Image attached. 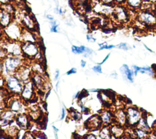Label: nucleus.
Instances as JSON below:
<instances>
[{
	"instance_id": "obj_1",
	"label": "nucleus",
	"mask_w": 156,
	"mask_h": 139,
	"mask_svg": "<svg viewBox=\"0 0 156 139\" xmlns=\"http://www.w3.org/2000/svg\"><path fill=\"white\" fill-rule=\"evenodd\" d=\"M127 119L126 125L130 127H136L143 116V112L136 106H130L126 110Z\"/></svg>"
},
{
	"instance_id": "obj_2",
	"label": "nucleus",
	"mask_w": 156,
	"mask_h": 139,
	"mask_svg": "<svg viewBox=\"0 0 156 139\" xmlns=\"http://www.w3.org/2000/svg\"><path fill=\"white\" fill-rule=\"evenodd\" d=\"M4 35L9 39L12 41H18L21 39L23 29L16 22L13 21L7 27L3 29Z\"/></svg>"
},
{
	"instance_id": "obj_3",
	"label": "nucleus",
	"mask_w": 156,
	"mask_h": 139,
	"mask_svg": "<svg viewBox=\"0 0 156 139\" xmlns=\"http://www.w3.org/2000/svg\"><path fill=\"white\" fill-rule=\"evenodd\" d=\"M138 21L147 27L156 25V15L151 10H143L137 15Z\"/></svg>"
},
{
	"instance_id": "obj_4",
	"label": "nucleus",
	"mask_w": 156,
	"mask_h": 139,
	"mask_svg": "<svg viewBox=\"0 0 156 139\" xmlns=\"http://www.w3.org/2000/svg\"><path fill=\"white\" fill-rule=\"evenodd\" d=\"M113 17L120 22H127L129 20L130 14L127 8L122 5H115L114 11L112 14Z\"/></svg>"
},
{
	"instance_id": "obj_5",
	"label": "nucleus",
	"mask_w": 156,
	"mask_h": 139,
	"mask_svg": "<svg viewBox=\"0 0 156 139\" xmlns=\"http://www.w3.org/2000/svg\"><path fill=\"white\" fill-rule=\"evenodd\" d=\"M21 44L22 52L25 57H35L40 51L37 42H22Z\"/></svg>"
},
{
	"instance_id": "obj_6",
	"label": "nucleus",
	"mask_w": 156,
	"mask_h": 139,
	"mask_svg": "<svg viewBox=\"0 0 156 139\" xmlns=\"http://www.w3.org/2000/svg\"><path fill=\"white\" fill-rule=\"evenodd\" d=\"M6 86L9 90L15 93H21L23 87L21 84L20 80L15 76H9L6 80Z\"/></svg>"
},
{
	"instance_id": "obj_7",
	"label": "nucleus",
	"mask_w": 156,
	"mask_h": 139,
	"mask_svg": "<svg viewBox=\"0 0 156 139\" xmlns=\"http://www.w3.org/2000/svg\"><path fill=\"white\" fill-rule=\"evenodd\" d=\"M21 59L18 57H9L4 62V66L7 73L14 72L19 68L21 64Z\"/></svg>"
},
{
	"instance_id": "obj_8",
	"label": "nucleus",
	"mask_w": 156,
	"mask_h": 139,
	"mask_svg": "<svg viewBox=\"0 0 156 139\" xmlns=\"http://www.w3.org/2000/svg\"><path fill=\"white\" fill-rule=\"evenodd\" d=\"M34 86L31 81H29L25 84L21 92V97L25 100H29L34 97Z\"/></svg>"
},
{
	"instance_id": "obj_9",
	"label": "nucleus",
	"mask_w": 156,
	"mask_h": 139,
	"mask_svg": "<svg viewBox=\"0 0 156 139\" xmlns=\"http://www.w3.org/2000/svg\"><path fill=\"white\" fill-rule=\"evenodd\" d=\"M13 21V15L1 8L0 22L2 29L7 27Z\"/></svg>"
},
{
	"instance_id": "obj_10",
	"label": "nucleus",
	"mask_w": 156,
	"mask_h": 139,
	"mask_svg": "<svg viewBox=\"0 0 156 139\" xmlns=\"http://www.w3.org/2000/svg\"><path fill=\"white\" fill-rule=\"evenodd\" d=\"M21 39L23 41V42H37V38L34 33L26 29L25 27L23 28Z\"/></svg>"
},
{
	"instance_id": "obj_11",
	"label": "nucleus",
	"mask_w": 156,
	"mask_h": 139,
	"mask_svg": "<svg viewBox=\"0 0 156 139\" xmlns=\"http://www.w3.org/2000/svg\"><path fill=\"white\" fill-rule=\"evenodd\" d=\"M120 70L122 73L124 74L127 78L131 82H133V75L134 74V72H133L132 70H130L129 68L128 67L127 65L126 64H123L122 66L120 68Z\"/></svg>"
},
{
	"instance_id": "obj_12",
	"label": "nucleus",
	"mask_w": 156,
	"mask_h": 139,
	"mask_svg": "<svg viewBox=\"0 0 156 139\" xmlns=\"http://www.w3.org/2000/svg\"><path fill=\"white\" fill-rule=\"evenodd\" d=\"M122 126V125L119 124H116L113 126H112L110 128V132L112 135L116 136V138H118V136L123 135L124 129Z\"/></svg>"
},
{
	"instance_id": "obj_13",
	"label": "nucleus",
	"mask_w": 156,
	"mask_h": 139,
	"mask_svg": "<svg viewBox=\"0 0 156 139\" xmlns=\"http://www.w3.org/2000/svg\"><path fill=\"white\" fill-rule=\"evenodd\" d=\"M133 135L137 138H148L149 135V132L144 131L142 129L136 127L133 129Z\"/></svg>"
},
{
	"instance_id": "obj_14",
	"label": "nucleus",
	"mask_w": 156,
	"mask_h": 139,
	"mask_svg": "<svg viewBox=\"0 0 156 139\" xmlns=\"http://www.w3.org/2000/svg\"><path fill=\"white\" fill-rule=\"evenodd\" d=\"M9 106V109L13 112H20L23 107V105L21 104L20 101L17 100H11Z\"/></svg>"
},
{
	"instance_id": "obj_15",
	"label": "nucleus",
	"mask_w": 156,
	"mask_h": 139,
	"mask_svg": "<svg viewBox=\"0 0 156 139\" xmlns=\"http://www.w3.org/2000/svg\"><path fill=\"white\" fill-rule=\"evenodd\" d=\"M118 123H119L121 125H126V119H127V114H126V110H120L116 113V116L115 117Z\"/></svg>"
},
{
	"instance_id": "obj_16",
	"label": "nucleus",
	"mask_w": 156,
	"mask_h": 139,
	"mask_svg": "<svg viewBox=\"0 0 156 139\" xmlns=\"http://www.w3.org/2000/svg\"><path fill=\"white\" fill-rule=\"evenodd\" d=\"M143 0H127L126 4L131 9H137L141 8Z\"/></svg>"
},
{
	"instance_id": "obj_17",
	"label": "nucleus",
	"mask_w": 156,
	"mask_h": 139,
	"mask_svg": "<svg viewBox=\"0 0 156 139\" xmlns=\"http://www.w3.org/2000/svg\"><path fill=\"white\" fill-rule=\"evenodd\" d=\"M19 72V79L21 81L27 80L30 76V70L27 68H24L23 69H21Z\"/></svg>"
},
{
	"instance_id": "obj_18",
	"label": "nucleus",
	"mask_w": 156,
	"mask_h": 139,
	"mask_svg": "<svg viewBox=\"0 0 156 139\" xmlns=\"http://www.w3.org/2000/svg\"><path fill=\"white\" fill-rule=\"evenodd\" d=\"M1 8L12 15H13V13H15V7L11 2L1 4Z\"/></svg>"
},
{
	"instance_id": "obj_19",
	"label": "nucleus",
	"mask_w": 156,
	"mask_h": 139,
	"mask_svg": "<svg viewBox=\"0 0 156 139\" xmlns=\"http://www.w3.org/2000/svg\"><path fill=\"white\" fill-rule=\"evenodd\" d=\"M72 52L74 53H78V54H80L82 53L83 52H85L86 50H87V47H85L83 46H81L80 47H77L76 46H73L72 48H71Z\"/></svg>"
},
{
	"instance_id": "obj_20",
	"label": "nucleus",
	"mask_w": 156,
	"mask_h": 139,
	"mask_svg": "<svg viewBox=\"0 0 156 139\" xmlns=\"http://www.w3.org/2000/svg\"><path fill=\"white\" fill-rule=\"evenodd\" d=\"M141 73H147L149 75H154V71L150 67H140V71Z\"/></svg>"
},
{
	"instance_id": "obj_21",
	"label": "nucleus",
	"mask_w": 156,
	"mask_h": 139,
	"mask_svg": "<svg viewBox=\"0 0 156 139\" xmlns=\"http://www.w3.org/2000/svg\"><path fill=\"white\" fill-rule=\"evenodd\" d=\"M8 132H9V135H18L19 131L14 126L13 127H10L8 129Z\"/></svg>"
},
{
	"instance_id": "obj_22",
	"label": "nucleus",
	"mask_w": 156,
	"mask_h": 139,
	"mask_svg": "<svg viewBox=\"0 0 156 139\" xmlns=\"http://www.w3.org/2000/svg\"><path fill=\"white\" fill-rule=\"evenodd\" d=\"M88 95V91L86 90H85V89H83V90H82V92H80L79 93V95H78L77 98H78V100H79V101H80L81 100H82L83 98H85V97H87Z\"/></svg>"
},
{
	"instance_id": "obj_23",
	"label": "nucleus",
	"mask_w": 156,
	"mask_h": 139,
	"mask_svg": "<svg viewBox=\"0 0 156 139\" xmlns=\"http://www.w3.org/2000/svg\"><path fill=\"white\" fill-rule=\"evenodd\" d=\"M51 32H57L58 30H57V27L58 26V25L57 24L55 21H51Z\"/></svg>"
},
{
	"instance_id": "obj_24",
	"label": "nucleus",
	"mask_w": 156,
	"mask_h": 139,
	"mask_svg": "<svg viewBox=\"0 0 156 139\" xmlns=\"http://www.w3.org/2000/svg\"><path fill=\"white\" fill-rule=\"evenodd\" d=\"M117 47L119 49H122V50H127L130 49L129 47L127 46V44L126 43H124V42L120 43L119 44H118L117 46Z\"/></svg>"
},
{
	"instance_id": "obj_25",
	"label": "nucleus",
	"mask_w": 156,
	"mask_h": 139,
	"mask_svg": "<svg viewBox=\"0 0 156 139\" xmlns=\"http://www.w3.org/2000/svg\"><path fill=\"white\" fill-rule=\"evenodd\" d=\"M115 46L114 45H107V44H104V45H102L99 48V50H103V49H111L113 47H115Z\"/></svg>"
},
{
	"instance_id": "obj_26",
	"label": "nucleus",
	"mask_w": 156,
	"mask_h": 139,
	"mask_svg": "<svg viewBox=\"0 0 156 139\" xmlns=\"http://www.w3.org/2000/svg\"><path fill=\"white\" fill-rule=\"evenodd\" d=\"M93 70H94L95 72H98L101 73H102V69L100 66V64H98V66H95L92 68Z\"/></svg>"
},
{
	"instance_id": "obj_27",
	"label": "nucleus",
	"mask_w": 156,
	"mask_h": 139,
	"mask_svg": "<svg viewBox=\"0 0 156 139\" xmlns=\"http://www.w3.org/2000/svg\"><path fill=\"white\" fill-rule=\"evenodd\" d=\"M35 135H37L35 137L36 138H47V137L45 135V134L41 132H38V134H36Z\"/></svg>"
},
{
	"instance_id": "obj_28",
	"label": "nucleus",
	"mask_w": 156,
	"mask_h": 139,
	"mask_svg": "<svg viewBox=\"0 0 156 139\" xmlns=\"http://www.w3.org/2000/svg\"><path fill=\"white\" fill-rule=\"evenodd\" d=\"M127 0H114L115 5H123L126 4Z\"/></svg>"
},
{
	"instance_id": "obj_29",
	"label": "nucleus",
	"mask_w": 156,
	"mask_h": 139,
	"mask_svg": "<svg viewBox=\"0 0 156 139\" xmlns=\"http://www.w3.org/2000/svg\"><path fill=\"white\" fill-rule=\"evenodd\" d=\"M82 138H96L97 137L93 134H91L84 135V136L82 137Z\"/></svg>"
},
{
	"instance_id": "obj_30",
	"label": "nucleus",
	"mask_w": 156,
	"mask_h": 139,
	"mask_svg": "<svg viewBox=\"0 0 156 139\" xmlns=\"http://www.w3.org/2000/svg\"><path fill=\"white\" fill-rule=\"evenodd\" d=\"M101 1L102 3H105V4H115V1L114 0H101Z\"/></svg>"
},
{
	"instance_id": "obj_31",
	"label": "nucleus",
	"mask_w": 156,
	"mask_h": 139,
	"mask_svg": "<svg viewBox=\"0 0 156 139\" xmlns=\"http://www.w3.org/2000/svg\"><path fill=\"white\" fill-rule=\"evenodd\" d=\"M76 69L75 68H72L71 69H70L69 71H68L66 72V75H71V74H73V73H76Z\"/></svg>"
},
{
	"instance_id": "obj_32",
	"label": "nucleus",
	"mask_w": 156,
	"mask_h": 139,
	"mask_svg": "<svg viewBox=\"0 0 156 139\" xmlns=\"http://www.w3.org/2000/svg\"><path fill=\"white\" fill-rule=\"evenodd\" d=\"M87 39L88 41H92V42H94L96 41V39L94 38L91 35H87Z\"/></svg>"
},
{
	"instance_id": "obj_33",
	"label": "nucleus",
	"mask_w": 156,
	"mask_h": 139,
	"mask_svg": "<svg viewBox=\"0 0 156 139\" xmlns=\"http://www.w3.org/2000/svg\"><path fill=\"white\" fill-rule=\"evenodd\" d=\"M133 68L134 69V75H136L137 73L140 71V67H138L136 66H133Z\"/></svg>"
},
{
	"instance_id": "obj_34",
	"label": "nucleus",
	"mask_w": 156,
	"mask_h": 139,
	"mask_svg": "<svg viewBox=\"0 0 156 139\" xmlns=\"http://www.w3.org/2000/svg\"><path fill=\"white\" fill-rule=\"evenodd\" d=\"M152 130L154 132V134L156 135V120L154 121L153 124H152Z\"/></svg>"
},
{
	"instance_id": "obj_35",
	"label": "nucleus",
	"mask_w": 156,
	"mask_h": 139,
	"mask_svg": "<svg viewBox=\"0 0 156 139\" xmlns=\"http://www.w3.org/2000/svg\"><path fill=\"white\" fill-rule=\"evenodd\" d=\"M73 138H82V137L79 136V135L78 134H76V133L74 132V133H73Z\"/></svg>"
},
{
	"instance_id": "obj_36",
	"label": "nucleus",
	"mask_w": 156,
	"mask_h": 139,
	"mask_svg": "<svg viewBox=\"0 0 156 139\" xmlns=\"http://www.w3.org/2000/svg\"><path fill=\"white\" fill-rule=\"evenodd\" d=\"M12 0H0L1 4H7V3H9L11 2Z\"/></svg>"
},
{
	"instance_id": "obj_37",
	"label": "nucleus",
	"mask_w": 156,
	"mask_h": 139,
	"mask_svg": "<svg viewBox=\"0 0 156 139\" xmlns=\"http://www.w3.org/2000/svg\"><path fill=\"white\" fill-rule=\"evenodd\" d=\"M109 56H110V53H108V55H107L105 56V58L104 59V60H103V61H102L101 63H99L98 64H100V65L102 64H103V63H104V62H105V61H106V60L108 59V58L109 57Z\"/></svg>"
},
{
	"instance_id": "obj_38",
	"label": "nucleus",
	"mask_w": 156,
	"mask_h": 139,
	"mask_svg": "<svg viewBox=\"0 0 156 139\" xmlns=\"http://www.w3.org/2000/svg\"><path fill=\"white\" fill-rule=\"evenodd\" d=\"M65 109L62 108V116H61V120H63V118L65 117Z\"/></svg>"
},
{
	"instance_id": "obj_39",
	"label": "nucleus",
	"mask_w": 156,
	"mask_h": 139,
	"mask_svg": "<svg viewBox=\"0 0 156 139\" xmlns=\"http://www.w3.org/2000/svg\"><path fill=\"white\" fill-rule=\"evenodd\" d=\"M58 75H59V71L58 70H57L56 72H55V78H54L55 80H57L58 79Z\"/></svg>"
},
{
	"instance_id": "obj_40",
	"label": "nucleus",
	"mask_w": 156,
	"mask_h": 139,
	"mask_svg": "<svg viewBox=\"0 0 156 139\" xmlns=\"http://www.w3.org/2000/svg\"><path fill=\"white\" fill-rule=\"evenodd\" d=\"M46 17H47L48 19H49L51 20V21H53V20H54V17L50 15H48L46 16Z\"/></svg>"
},
{
	"instance_id": "obj_41",
	"label": "nucleus",
	"mask_w": 156,
	"mask_h": 139,
	"mask_svg": "<svg viewBox=\"0 0 156 139\" xmlns=\"http://www.w3.org/2000/svg\"><path fill=\"white\" fill-rule=\"evenodd\" d=\"M80 65H81V67H84L85 66V65H86V62L84 61L83 60H81V64H80Z\"/></svg>"
},
{
	"instance_id": "obj_42",
	"label": "nucleus",
	"mask_w": 156,
	"mask_h": 139,
	"mask_svg": "<svg viewBox=\"0 0 156 139\" xmlns=\"http://www.w3.org/2000/svg\"><path fill=\"white\" fill-rule=\"evenodd\" d=\"M50 93H51V90L49 89V90L48 91V92H47V93L46 94V95H45V100L47 99V98L48 97V96H49V95L50 94Z\"/></svg>"
},
{
	"instance_id": "obj_43",
	"label": "nucleus",
	"mask_w": 156,
	"mask_h": 139,
	"mask_svg": "<svg viewBox=\"0 0 156 139\" xmlns=\"http://www.w3.org/2000/svg\"><path fill=\"white\" fill-rule=\"evenodd\" d=\"M52 127H53V129H54V131L55 132V137L57 138V132L58 131V129H57V128H56L55 126H52Z\"/></svg>"
},
{
	"instance_id": "obj_44",
	"label": "nucleus",
	"mask_w": 156,
	"mask_h": 139,
	"mask_svg": "<svg viewBox=\"0 0 156 139\" xmlns=\"http://www.w3.org/2000/svg\"><path fill=\"white\" fill-rule=\"evenodd\" d=\"M43 108L45 110H47V104L45 102H44V103L43 104Z\"/></svg>"
},
{
	"instance_id": "obj_45",
	"label": "nucleus",
	"mask_w": 156,
	"mask_h": 139,
	"mask_svg": "<svg viewBox=\"0 0 156 139\" xmlns=\"http://www.w3.org/2000/svg\"><path fill=\"white\" fill-rule=\"evenodd\" d=\"M151 2H152V3H153V4H155L156 5V0H149Z\"/></svg>"
},
{
	"instance_id": "obj_46",
	"label": "nucleus",
	"mask_w": 156,
	"mask_h": 139,
	"mask_svg": "<svg viewBox=\"0 0 156 139\" xmlns=\"http://www.w3.org/2000/svg\"><path fill=\"white\" fill-rule=\"evenodd\" d=\"M144 46H145V47H146V49H147V50H149V51H150V52H152V50H151V49H149V48H148V47H147V46H146V45H144Z\"/></svg>"
},
{
	"instance_id": "obj_47",
	"label": "nucleus",
	"mask_w": 156,
	"mask_h": 139,
	"mask_svg": "<svg viewBox=\"0 0 156 139\" xmlns=\"http://www.w3.org/2000/svg\"><path fill=\"white\" fill-rule=\"evenodd\" d=\"M154 71L156 72V69H154Z\"/></svg>"
}]
</instances>
